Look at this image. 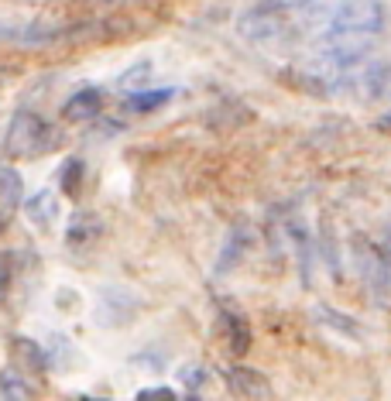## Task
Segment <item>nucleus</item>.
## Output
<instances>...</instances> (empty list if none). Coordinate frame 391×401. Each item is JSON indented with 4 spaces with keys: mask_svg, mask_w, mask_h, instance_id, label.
<instances>
[{
    "mask_svg": "<svg viewBox=\"0 0 391 401\" xmlns=\"http://www.w3.org/2000/svg\"><path fill=\"white\" fill-rule=\"evenodd\" d=\"M28 4H48V0H28Z\"/></svg>",
    "mask_w": 391,
    "mask_h": 401,
    "instance_id": "obj_19",
    "label": "nucleus"
},
{
    "mask_svg": "<svg viewBox=\"0 0 391 401\" xmlns=\"http://www.w3.org/2000/svg\"><path fill=\"white\" fill-rule=\"evenodd\" d=\"M137 398H172V387H144L137 391Z\"/></svg>",
    "mask_w": 391,
    "mask_h": 401,
    "instance_id": "obj_16",
    "label": "nucleus"
},
{
    "mask_svg": "<svg viewBox=\"0 0 391 401\" xmlns=\"http://www.w3.org/2000/svg\"><path fill=\"white\" fill-rule=\"evenodd\" d=\"M14 353H18L21 360H28L31 370H45V353L38 350L35 340H14Z\"/></svg>",
    "mask_w": 391,
    "mask_h": 401,
    "instance_id": "obj_12",
    "label": "nucleus"
},
{
    "mask_svg": "<svg viewBox=\"0 0 391 401\" xmlns=\"http://www.w3.org/2000/svg\"><path fill=\"white\" fill-rule=\"evenodd\" d=\"M223 323H227V329H230L234 353H247V346H251V333H247V326L240 323V316H237V312H223Z\"/></svg>",
    "mask_w": 391,
    "mask_h": 401,
    "instance_id": "obj_10",
    "label": "nucleus"
},
{
    "mask_svg": "<svg viewBox=\"0 0 391 401\" xmlns=\"http://www.w3.org/2000/svg\"><path fill=\"white\" fill-rule=\"evenodd\" d=\"M148 76H151V62H137L120 76V90H137L141 82H148Z\"/></svg>",
    "mask_w": 391,
    "mask_h": 401,
    "instance_id": "obj_13",
    "label": "nucleus"
},
{
    "mask_svg": "<svg viewBox=\"0 0 391 401\" xmlns=\"http://www.w3.org/2000/svg\"><path fill=\"white\" fill-rule=\"evenodd\" d=\"M97 233H100V220H93V216H76V220L69 223L65 244H69V247H82V244L97 240Z\"/></svg>",
    "mask_w": 391,
    "mask_h": 401,
    "instance_id": "obj_8",
    "label": "nucleus"
},
{
    "mask_svg": "<svg viewBox=\"0 0 391 401\" xmlns=\"http://www.w3.org/2000/svg\"><path fill=\"white\" fill-rule=\"evenodd\" d=\"M176 96V90H134L127 96V110L131 114H151L158 107H165Z\"/></svg>",
    "mask_w": 391,
    "mask_h": 401,
    "instance_id": "obj_7",
    "label": "nucleus"
},
{
    "mask_svg": "<svg viewBox=\"0 0 391 401\" xmlns=\"http://www.w3.org/2000/svg\"><path fill=\"white\" fill-rule=\"evenodd\" d=\"M100 110H103V93H100V90H79V93H73L65 100L62 117L73 120V124H86V120H93Z\"/></svg>",
    "mask_w": 391,
    "mask_h": 401,
    "instance_id": "obj_4",
    "label": "nucleus"
},
{
    "mask_svg": "<svg viewBox=\"0 0 391 401\" xmlns=\"http://www.w3.org/2000/svg\"><path fill=\"white\" fill-rule=\"evenodd\" d=\"M377 124H381V127H391V110H388V114H385V117H381Z\"/></svg>",
    "mask_w": 391,
    "mask_h": 401,
    "instance_id": "obj_18",
    "label": "nucleus"
},
{
    "mask_svg": "<svg viewBox=\"0 0 391 401\" xmlns=\"http://www.w3.org/2000/svg\"><path fill=\"white\" fill-rule=\"evenodd\" d=\"M223 381L240 398H272V384L255 367H230V370H223Z\"/></svg>",
    "mask_w": 391,
    "mask_h": 401,
    "instance_id": "obj_3",
    "label": "nucleus"
},
{
    "mask_svg": "<svg viewBox=\"0 0 391 401\" xmlns=\"http://www.w3.org/2000/svg\"><path fill=\"white\" fill-rule=\"evenodd\" d=\"M21 199V178L14 169H0V203L4 206H18Z\"/></svg>",
    "mask_w": 391,
    "mask_h": 401,
    "instance_id": "obj_11",
    "label": "nucleus"
},
{
    "mask_svg": "<svg viewBox=\"0 0 391 401\" xmlns=\"http://www.w3.org/2000/svg\"><path fill=\"white\" fill-rule=\"evenodd\" d=\"M237 28H240V35H244V38H251V41H268V38H274V35L282 31V21L274 18V14L255 11V14H244Z\"/></svg>",
    "mask_w": 391,
    "mask_h": 401,
    "instance_id": "obj_6",
    "label": "nucleus"
},
{
    "mask_svg": "<svg viewBox=\"0 0 391 401\" xmlns=\"http://www.w3.org/2000/svg\"><path fill=\"white\" fill-rule=\"evenodd\" d=\"M4 295H7V271H0V302H4Z\"/></svg>",
    "mask_w": 391,
    "mask_h": 401,
    "instance_id": "obj_17",
    "label": "nucleus"
},
{
    "mask_svg": "<svg viewBox=\"0 0 391 401\" xmlns=\"http://www.w3.org/2000/svg\"><path fill=\"white\" fill-rule=\"evenodd\" d=\"M52 141H55L52 124L41 120L38 114H31V110H21L7 127V154L11 158H35V154L48 151Z\"/></svg>",
    "mask_w": 391,
    "mask_h": 401,
    "instance_id": "obj_1",
    "label": "nucleus"
},
{
    "mask_svg": "<svg viewBox=\"0 0 391 401\" xmlns=\"http://www.w3.org/2000/svg\"><path fill=\"white\" fill-rule=\"evenodd\" d=\"M0 395L4 398H31L35 395V384H28L18 370H4L0 374Z\"/></svg>",
    "mask_w": 391,
    "mask_h": 401,
    "instance_id": "obj_9",
    "label": "nucleus"
},
{
    "mask_svg": "<svg viewBox=\"0 0 391 401\" xmlns=\"http://www.w3.org/2000/svg\"><path fill=\"white\" fill-rule=\"evenodd\" d=\"M79 175H82V161H65V169H62V189L69 192V196H76L79 192Z\"/></svg>",
    "mask_w": 391,
    "mask_h": 401,
    "instance_id": "obj_14",
    "label": "nucleus"
},
{
    "mask_svg": "<svg viewBox=\"0 0 391 401\" xmlns=\"http://www.w3.org/2000/svg\"><path fill=\"white\" fill-rule=\"evenodd\" d=\"M182 384L196 391L199 384H206V370H203V367H186V370H182Z\"/></svg>",
    "mask_w": 391,
    "mask_h": 401,
    "instance_id": "obj_15",
    "label": "nucleus"
},
{
    "mask_svg": "<svg viewBox=\"0 0 391 401\" xmlns=\"http://www.w3.org/2000/svg\"><path fill=\"white\" fill-rule=\"evenodd\" d=\"M326 31H350V35H377L385 28V7L377 0H340L330 11Z\"/></svg>",
    "mask_w": 391,
    "mask_h": 401,
    "instance_id": "obj_2",
    "label": "nucleus"
},
{
    "mask_svg": "<svg viewBox=\"0 0 391 401\" xmlns=\"http://www.w3.org/2000/svg\"><path fill=\"white\" fill-rule=\"evenodd\" d=\"M24 216H28L35 227H52L55 216H59V203H55V196H52L48 189L28 196V199H24Z\"/></svg>",
    "mask_w": 391,
    "mask_h": 401,
    "instance_id": "obj_5",
    "label": "nucleus"
}]
</instances>
